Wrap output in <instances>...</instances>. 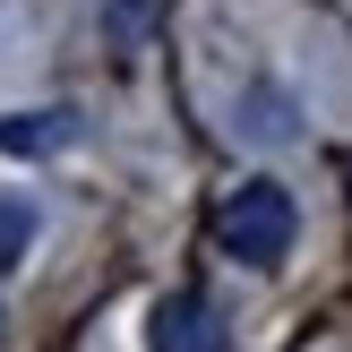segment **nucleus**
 I'll use <instances>...</instances> for the list:
<instances>
[{
  "label": "nucleus",
  "instance_id": "obj_4",
  "mask_svg": "<svg viewBox=\"0 0 352 352\" xmlns=\"http://www.w3.org/2000/svg\"><path fill=\"white\" fill-rule=\"evenodd\" d=\"M69 138H78V112L69 103H43V112H0V155H60Z\"/></svg>",
  "mask_w": 352,
  "mask_h": 352
},
{
  "label": "nucleus",
  "instance_id": "obj_5",
  "mask_svg": "<svg viewBox=\"0 0 352 352\" xmlns=\"http://www.w3.org/2000/svg\"><path fill=\"white\" fill-rule=\"evenodd\" d=\"M34 232H43V206L34 198H0V275H17L34 258Z\"/></svg>",
  "mask_w": 352,
  "mask_h": 352
},
{
  "label": "nucleus",
  "instance_id": "obj_1",
  "mask_svg": "<svg viewBox=\"0 0 352 352\" xmlns=\"http://www.w3.org/2000/svg\"><path fill=\"white\" fill-rule=\"evenodd\" d=\"M292 241H301V206H292L284 181H241L232 198L215 206V250L232 258V267H284Z\"/></svg>",
  "mask_w": 352,
  "mask_h": 352
},
{
  "label": "nucleus",
  "instance_id": "obj_2",
  "mask_svg": "<svg viewBox=\"0 0 352 352\" xmlns=\"http://www.w3.org/2000/svg\"><path fill=\"white\" fill-rule=\"evenodd\" d=\"M232 138L241 146H301L309 138V103H301V86H284V78H250L232 95Z\"/></svg>",
  "mask_w": 352,
  "mask_h": 352
},
{
  "label": "nucleus",
  "instance_id": "obj_7",
  "mask_svg": "<svg viewBox=\"0 0 352 352\" xmlns=\"http://www.w3.org/2000/svg\"><path fill=\"white\" fill-rule=\"evenodd\" d=\"M0 327H9V318H0Z\"/></svg>",
  "mask_w": 352,
  "mask_h": 352
},
{
  "label": "nucleus",
  "instance_id": "obj_3",
  "mask_svg": "<svg viewBox=\"0 0 352 352\" xmlns=\"http://www.w3.org/2000/svg\"><path fill=\"white\" fill-rule=\"evenodd\" d=\"M146 352H223V318H215V301H206V292H172V301H155Z\"/></svg>",
  "mask_w": 352,
  "mask_h": 352
},
{
  "label": "nucleus",
  "instance_id": "obj_6",
  "mask_svg": "<svg viewBox=\"0 0 352 352\" xmlns=\"http://www.w3.org/2000/svg\"><path fill=\"white\" fill-rule=\"evenodd\" d=\"M146 9H155V0H112V34H120V43L146 26Z\"/></svg>",
  "mask_w": 352,
  "mask_h": 352
}]
</instances>
